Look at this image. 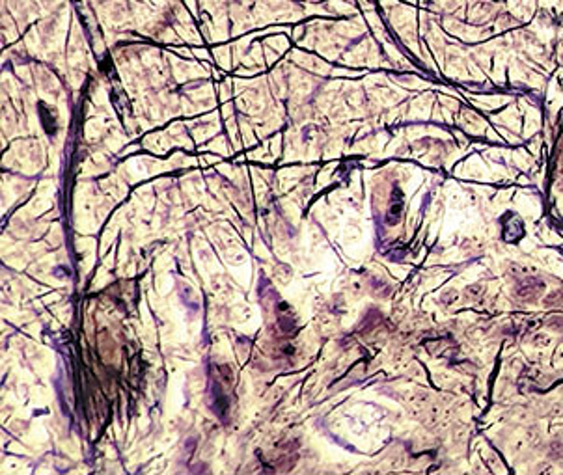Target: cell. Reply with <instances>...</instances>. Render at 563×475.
<instances>
[{
  "instance_id": "obj_1",
  "label": "cell",
  "mask_w": 563,
  "mask_h": 475,
  "mask_svg": "<svg viewBox=\"0 0 563 475\" xmlns=\"http://www.w3.org/2000/svg\"><path fill=\"white\" fill-rule=\"evenodd\" d=\"M399 194L401 192H397V190L394 192V201H392V205H390V213H388L390 222H395L397 216H399V213H401V196Z\"/></svg>"
}]
</instances>
